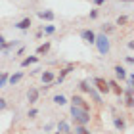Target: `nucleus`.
Wrapping results in <instances>:
<instances>
[{
	"mask_svg": "<svg viewBox=\"0 0 134 134\" xmlns=\"http://www.w3.org/2000/svg\"><path fill=\"white\" fill-rule=\"evenodd\" d=\"M119 2H126V4H130V2H132V0H119Z\"/></svg>",
	"mask_w": 134,
	"mask_h": 134,
	"instance_id": "4c0bfd02",
	"label": "nucleus"
},
{
	"mask_svg": "<svg viewBox=\"0 0 134 134\" xmlns=\"http://www.w3.org/2000/svg\"><path fill=\"white\" fill-rule=\"evenodd\" d=\"M19 44H21L19 40H6V44L2 46V52H4V54H8L10 50H14V48H17Z\"/></svg>",
	"mask_w": 134,
	"mask_h": 134,
	"instance_id": "6ab92c4d",
	"label": "nucleus"
},
{
	"mask_svg": "<svg viewBox=\"0 0 134 134\" xmlns=\"http://www.w3.org/2000/svg\"><path fill=\"white\" fill-rule=\"evenodd\" d=\"M113 73H115V81H119V82H123L125 79H126V69L121 63H117L113 67Z\"/></svg>",
	"mask_w": 134,
	"mask_h": 134,
	"instance_id": "f8f14e48",
	"label": "nucleus"
},
{
	"mask_svg": "<svg viewBox=\"0 0 134 134\" xmlns=\"http://www.w3.org/2000/svg\"><path fill=\"white\" fill-rule=\"evenodd\" d=\"M27 117L29 119H36V117H38V109H36V107H31V109H29V111H27Z\"/></svg>",
	"mask_w": 134,
	"mask_h": 134,
	"instance_id": "cd10ccee",
	"label": "nucleus"
},
{
	"mask_svg": "<svg viewBox=\"0 0 134 134\" xmlns=\"http://www.w3.org/2000/svg\"><path fill=\"white\" fill-rule=\"evenodd\" d=\"M69 134H73V132H69Z\"/></svg>",
	"mask_w": 134,
	"mask_h": 134,
	"instance_id": "a19ab883",
	"label": "nucleus"
},
{
	"mask_svg": "<svg viewBox=\"0 0 134 134\" xmlns=\"http://www.w3.org/2000/svg\"><path fill=\"white\" fill-rule=\"evenodd\" d=\"M38 59H40V56H27V58H23V59H21V67L36 65V63H38Z\"/></svg>",
	"mask_w": 134,
	"mask_h": 134,
	"instance_id": "a211bd4d",
	"label": "nucleus"
},
{
	"mask_svg": "<svg viewBox=\"0 0 134 134\" xmlns=\"http://www.w3.org/2000/svg\"><path fill=\"white\" fill-rule=\"evenodd\" d=\"M73 134H92L84 125H75V130H71Z\"/></svg>",
	"mask_w": 134,
	"mask_h": 134,
	"instance_id": "393cba45",
	"label": "nucleus"
},
{
	"mask_svg": "<svg viewBox=\"0 0 134 134\" xmlns=\"http://www.w3.org/2000/svg\"><path fill=\"white\" fill-rule=\"evenodd\" d=\"M105 2H107V0H92V4L96 6V8H100V6H103Z\"/></svg>",
	"mask_w": 134,
	"mask_h": 134,
	"instance_id": "2f4dec72",
	"label": "nucleus"
},
{
	"mask_svg": "<svg viewBox=\"0 0 134 134\" xmlns=\"http://www.w3.org/2000/svg\"><path fill=\"white\" fill-rule=\"evenodd\" d=\"M4 44H6V36L0 35V46H4Z\"/></svg>",
	"mask_w": 134,
	"mask_h": 134,
	"instance_id": "e433bc0d",
	"label": "nucleus"
},
{
	"mask_svg": "<svg viewBox=\"0 0 134 134\" xmlns=\"http://www.w3.org/2000/svg\"><path fill=\"white\" fill-rule=\"evenodd\" d=\"M126 48L132 52V50H134V40H129V42H126Z\"/></svg>",
	"mask_w": 134,
	"mask_h": 134,
	"instance_id": "f704fd0d",
	"label": "nucleus"
},
{
	"mask_svg": "<svg viewBox=\"0 0 134 134\" xmlns=\"http://www.w3.org/2000/svg\"><path fill=\"white\" fill-rule=\"evenodd\" d=\"M129 21H130L129 15H119L117 21H115V27H125V25H129Z\"/></svg>",
	"mask_w": 134,
	"mask_h": 134,
	"instance_id": "5701e85b",
	"label": "nucleus"
},
{
	"mask_svg": "<svg viewBox=\"0 0 134 134\" xmlns=\"http://www.w3.org/2000/svg\"><path fill=\"white\" fill-rule=\"evenodd\" d=\"M0 52H2V46H0Z\"/></svg>",
	"mask_w": 134,
	"mask_h": 134,
	"instance_id": "ea45409f",
	"label": "nucleus"
},
{
	"mask_svg": "<svg viewBox=\"0 0 134 134\" xmlns=\"http://www.w3.org/2000/svg\"><path fill=\"white\" fill-rule=\"evenodd\" d=\"M113 126H115L117 132H125L129 125H126V119L123 117V115H113Z\"/></svg>",
	"mask_w": 134,
	"mask_h": 134,
	"instance_id": "423d86ee",
	"label": "nucleus"
},
{
	"mask_svg": "<svg viewBox=\"0 0 134 134\" xmlns=\"http://www.w3.org/2000/svg\"><path fill=\"white\" fill-rule=\"evenodd\" d=\"M94 46H96V50H98L100 56H109V52H111V40H109V35L96 33Z\"/></svg>",
	"mask_w": 134,
	"mask_h": 134,
	"instance_id": "f03ea898",
	"label": "nucleus"
},
{
	"mask_svg": "<svg viewBox=\"0 0 134 134\" xmlns=\"http://www.w3.org/2000/svg\"><path fill=\"white\" fill-rule=\"evenodd\" d=\"M81 38L84 40V42H88V44H94V40H96V33L92 31V29H82L81 33Z\"/></svg>",
	"mask_w": 134,
	"mask_h": 134,
	"instance_id": "9b49d317",
	"label": "nucleus"
},
{
	"mask_svg": "<svg viewBox=\"0 0 134 134\" xmlns=\"http://www.w3.org/2000/svg\"><path fill=\"white\" fill-rule=\"evenodd\" d=\"M36 17L42 21H48V23H52L54 19H56V14H54L52 10H36Z\"/></svg>",
	"mask_w": 134,
	"mask_h": 134,
	"instance_id": "6e6552de",
	"label": "nucleus"
},
{
	"mask_svg": "<svg viewBox=\"0 0 134 134\" xmlns=\"http://www.w3.org/2000/svg\"><path fill=\"white\" fill-rule=\"evenodd\" d=\"M69 113H71V119H73V123L75 125H90V121H92V115H90V111H86V109H82V107H75V105H71L69 107Z\"/></svg>",
	"mask_w": 134,
	"mask_h": 134,
	"instance_id": "f257e3e1",
	"label": "nucleus"
},
{
	"mask_svg": "<svg viewBox=\"0 0 134 134\" xmlns=\"http://www.w3.org/2000/svg\"><path fill=\"white\" fill-rule=\"evenodd\" d=\"M48 134H59V132H58V130H56V132H48Z\"/></svg>",
	"mask_w": 134,
	"mask_h": 134,
	"instance_id": "58836bf2",
	"label": "nucleus"
},
{
	"mask_svg": "<svg viewBox=\"0 0 134 134\" xmlns=\"http://www.w3.org/2000/svg\"><path fill=\"white\" fill-rule=\"evenodd\" d=\"M42 35H54L56 33V25H42Z\"/></svg>",
	"mask_w": 134,
	"mask_h": 134,
	"instance_id": "a878e982",
	"label": "nucleus"
},
{
	"mask_svg": "<svg viewBox=\"0 0 134 134\" xmlns=\"http://www.w3.org/2000/svg\"><path fill=\"white\" fill-rule=\"evenodd\" d=\"M125 63H129V65H132V63H134V56H132V54H129V56L125 58Z\"/></svg>",
	"mask_w": 134,
	"mask_h": 134,
	"instance_id": "7c9ffc66",
	"label": "nucleus"
},
{
	"mask_svg": "<svg viewBox=\"0 0 134 134\" xmlns=\"http://www.w3.org/2000/svg\"><path fill=\"white\" fill-rule=\"evenodd\" d=\"M56 129H58V132H59V134H69V132L73 130V129H71V125L67 123V121H63V119H62V121H58Z\"/></svg>",
	"mask_w": 134,
	"mask_h": 134,
	"instance_id": "f3484780",
	"label": "nucleus"
},
{
	"mask_svg": "<svg viewBox=\"0 0 134 134\" xmlns=\"http://www.w3.org/2000/svg\"><path fill=\"white\" fill-rule=\"evenodd\" d=\"M75 71V63H67L63 69H59V75H56V79H54V82L52 84H62L65 81V77L67 75H71V73Z\"/></svg>",
	"mask_w": 134,
	"mask_h": 134,
	"instance_id": "20e7f679",
	"label": "nucleus"
},
{
	"mask_svg": "<svg viewBox=\"0 0 134 134\" xmlns=\"http://www.w3.org/2000/svg\"><path fill=\"white\" fill-rule=\"evenodd\" d=\"M54 79H56V73H54V71H50V69L40 71V81H42V84H52Z\"/></svg>",
	"mask_w": 134,
	"mask_h": 134,
	"instance_id": "ddd939ff",
	"label": "nucleus"
},
{
	"mask_svg": "<svg viewBox=\"0 0 134 134\" xmlns=\"http://www.w3.org/2000/svg\"><path fill=\"white\" fill-rule=\"evenodd\" d=\"M88 17H90V19H98V17H100V10H98V8L90 10V14H88Z\"/></svg>",
	"mask_w": 134,
	"mask_h": 134,
	"instance_id": "c85d7f7f",
	"label": "nucleus"
},
{
	"mask_svg": "<svg viewBox=\"0 0 134 134\" xmlns=\"http://www.w3.org/2000/svg\"><path fill=\"white\" fill-rule=\"evenodd\" d=\"M50 42H44V44H40L38 48H36V56H46L48 52H50Z\"/></svg>",
	"mask_w": 134,
	"mask_h": 134,
	"instance_id": "4be33fe9",
	"label": "nucleus"
},
{
	"mask_svg": "<svg viewBox=\"0 0 134 134\" xmlns=\"http://www.w3.org/2000/svg\"><path fill=\"white\" fill-rule=\"evenodd\" d=\"M90 86H92L90 81H81V82H79V90H81V92H88Z\"/></svg>",
	"mask_w": 134,
	"mask_h": 134,
	"instance_id": "bb28decb",
	"label": "nucleus"
},
{
	"mask_svg": "<svg viewBox=\"0 0 134 134\" xmlns=\"http://www.w3.org/2000/svg\"><path fill=\"white\" fill-rule=\"evenodd\" d=\"M90 84H92V86L98 90L102 96H107L109 94V84H107V81L103 77H94L92 81H90Z\"/></svg>",
	"mask_w": 134,
	"mask_h": 134,
	"instance_id": "7ed1b4c3",
	"label": "nucleus"
},
{
	"mask_svg": "<svg viewBox=\"0 0 134 134\" xmlns=\"http://www.w3.org/2000/svg\"><path fill=\"white\" fill-rule=\"evenodd\" d=\"M115 23H103V25L100 27V33H103V35H111V33H115Z\"/></svg>",
	"mask_w": 134,
	"mask_h": 134,
	"instance_id": "412c9836",
	"label": "nucleus"
},
{
	"mask_svg": "<svg viewBox=\"0 0 134 134\" xmlns=\"http://www.w3.org/2000/svg\"><path fill=\"white\" fill-rule=\"evenodd\" d=\"M52 102L56 103V105H59V107H63V105H67V103H69V100H67L63 94H56V96L52 98Z\"/></svg>",
	"mask_w": 134,
	"mask_h": 134,
	"instance_id": "aec40b11",
	"label": "nucleus"
},
{
	"mask_svg": "<svg viewBox=\"0 0 134 134\" xmlns=\"http://www.w3.org/2000/svg\"><path fill=\"white\" fill-rule=\"evenodd\" d=\"M86 94L90 96V98H92V102H94V103H98V105H102V103H103V100H102V94H100V92H98V90H96L94 86H90V90H88Z\"/></svg>",
	"mask_w": 134,
	"mask_h": 134,
	"instance_id": "dca6fc26",
	"label": "nucleus"
},
{
	"mask_svg": "<svg viewBox=\"0 0 134 134\" xmlns=\"http://www.w3.org/2000/svg\"><path fill=\"white\" fill-rule=\"evenodd\" d=\"M107 84H109V92H115V94H117V98H121V96H123V86H121L119 81H115V79H109Z\"/></svg>",
	"mask_w": 134,
	"mask_h": 134,
	"instance_id": "9d476101",
	"label": "nucleus"
},
{
	"mask_svg": "<svg viewBox=\"0 0 134 134\" xmlns=\"http://www.w3.org/2000/svg\"><path fill=\"white\" fill-rule=\"evenodd\" d=\"M23 54H25V46L19 44V46H17V50H15V56H23Z\"/></svg>",
	"mask_w": 134,
	"mask_h": 134,
	"instance_id": "c756f323",
	"label": "nucleus"
},
{
	"mask_svg": "<svg viewBox=\"0 0 134 134\" xmlns=\"http://www.w3.org/2000/svg\"><path fill=\"white\" fill-rule=\"evenodd\" d=\"M50 88H52V84H42V86H40L38 90H40V92H48Z\"/></svg>",
	"mask_w": 134,
	"mask_h": 134,
	"instance_id": "72a5a7b5",
	"label": "nucleus"
},
{
	"mask_svg": "<svg viewBox=\"0 0 134 134\" xmlns=\"http://www.w3.org/2000/svg\"><path fill=\"white\" fill-rule=\"evenodd\" d=\"M8 77H10L8 71H0V88H6V86H8Z\"/></svg>",
	"mask_w": 134,
	"mask_h": 134,
	"instance_id": "b1692460",
	"label": "nucleus"
},
{
	"mask_svg": "<svg viewBox=\"0 0 134 134\" xmlns=\"http://www.w3.org/2000/svg\"><path fill=\"white\" fill-rule=\"evenodd\" d=\"M69 103H71V105H75V107H82V109H86V111H90V102H86L81 94H73Z\"/></svg>",
	"mask_w": 134,
	"mask_h": 134,
	"instance_id": "39448f33",
	"label": "nucleus"
},
{
	"mask_svg": "<svg viewBox=\"0 0 134 134\" xmlns=\"http://www.w3.org/2000/svg\"><path fill=\"white\" fill-rule=\"evenodd\" d=\"M38 98H40V90L36 86H29V90H27V102H29V105H35V103L38 102Z\"/></svg>",
	"mask_w": 134,
	"mask_h": 134,
	"instance_id": "0eeeda50",
	"label": "nucleus"
},
{
	"mask_svg": "<svg viewBox=\"0 0 134 134\" xmlns=\"http://www.w3.org/2000/svg\"><path fill=\"white\" fill-rule=\"evenodd\" d=\"M23 77H25V73H23V71H15V73H12V75L8 77V84H10V86H15L17 82H21V81H23Z\"/></svg>",
	"mask_w": 134,
	"mask_h": 134,
	"instance_id": "2eb2a0df",
	"label": "nucleus"
},
{
	"mask_svg": "<svg viewBox=\"0 0 134 134\" xmlns=\"http://www.w3.org/2000/svg\"><path fill=\"white\" fill-rule=\"evenodd\" d=\"M132 92H134V88H130V86L123 88V94H125V105L129 107V109H132V105H134V98H132Z\"/></svg>",
	"mask_w": 134,
	"mask_h": 134,
	"instance_id": "4468645a",
	"label": "nucleus"
},
{
	"mask_svg": "<svg viewBox=\"0 0 134 134\" xmlns=\"http://www.w3.org/2000/svg\"><path fill=\"white\" fill-rule=\"evenodd\" d=\"M31 25H33V21H31V17H23V19H19L17 23H14V27L17 29V31H29L31 29Z\"/></svg>",
	"mask_w": 134,
	"mask_h": 134,
	"instance_id": "1a4fd4ad",
	"label": "nucleus"
},
{
	"mask_svg": "<svg viewBox=\"0 0 134 134\" xmlns=\"http://www.w3.org/2000/svg\"><path fill=\"white\" fill-rule=\"evenodd\" d=\"M52 129H54V123H48V125L44 126V132H50Z\"/></svg>",
	"mask_w": 134,
	"mask_h": 134,
	"instance_id": "c9c22d12",
	"label": "nucleus"
},
{
	"mask_svg": "<svg viewBox=\"0 0 134 134\" xmlns=\"http://www.w3.org/2000/svg\"><path fill=\"white\" fill-rule=\"evenodd\" d=\"M6 107H8V102H6L4 98H0V111H4Z\"/></svg>",
	"mask_w": 134,
	"mask_h": 134,
	"instance_id": "473e14b6",
	"label": "nucleus"
}]
</instances>
